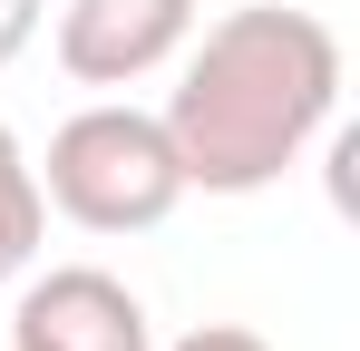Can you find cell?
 <instances>
[{"mask_svg": "<svg viewBox=\"0 0 360 351\" xmlns=\"http://www.w3.org/2000/svg\"><path fill=\"white\" fill-rule=\"evenodd\" d=\"M10 351H156V332L108 264H49L10 302Z\"/></svg>", "mask_w": 360, "mask_h": 351, "instance_id": "obj_3", "label": "cell"}, {"mask_svg": "<svg viewBox=\"0 0 360 351\" xmlns=\"http://www.w3.org/2000/svg\"><path fill=\"white\" fill-rule=\"evenodd\" d=\"M195 0H68L59 10V68L78 88H136L195 39Z\"/></svg>", "mask_w": 360, "mask_h": 351, "instance_id": "obj_4", "label": "cell"}, {"mask_svg": "<svg viewBox=\"0 0 360 351\" xmlns=\"http://www.w3.org/2000/svg\"><path fill=\"white\" fill-rule=\"evenodd\" d=\"M39 195L88 234H156L185 205V166H176L166 117L127 108V98H98V108L59 117V137L39 156Z\"/></svg>", "mask_w": 360, "mask_h": 351, "instance_id": "obj_2", "label": "cell"}, {"mask_svg": "<svg viewBox=\"0 0 360 351\" xmlns=\"http://www.w3.org/2000/svg\"><path fill=\"white\" fill-rule=\"evenodd\" d=\"M166 351H273V342L243 332V322H205V332H185V342H166Z\"/></svg>", "mask_w": 360, "mask_h": 351, "instance_id": "obj_6", "label": "cell"}, {"mask_svg": "<svg viewBox=\"0 0 360 351\" xmlns=\"http://www.w3.org/2000/svg\"><path fill=\"white\" fill-rule=\"evenodd\" d=\"M176 98H166V137H176L185 195H263L302 166V147L341 108V39L331 20L253 0L224 10L214 30L185 39Z\"/></svg>", "mask_w": 360, "mask_h": 351, "instance_id": "obj_1", "label": "cell"}, {"mask_svg": "<svg viewBox=\"0 0 360 351\" xmlns=\"http://www.w3.org/2000/svg\"><path fill=\"white\" fill-rule=\"evenodd\" d=\"M39 39V0H0V68Z\"/></svg>", "mask_w": 360, "mask_h": 351, "instance_id": "obj_7", "label": "cell"}, {"mask_svg": "<svg viewBox=\"0 0 360 351\" xmlns=\"http://www.w3.org/2000/svg\"><path fill=\"white\" fill-rule=\"evenodd\" d=\"M39 234H49V195H39L30 147H20L10 117H0V283H20V273L39 264Z\"/></svg>", "mask_w": 360, "mask_h": 351, "instance_id": "obj_5", "label": "cell"}]
</instances>
